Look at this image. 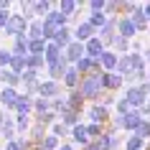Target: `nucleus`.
<instances>
[{"label":"nucleus","instance_id":"1","mask_svg":"<svg viewBox=\"0 0 150 150\" xmlns=\"http://www.w3.org/2000/svg\"><path fill=\"white\" fill-rule=\"evenodd\" d=\"M102 74H89V76H81V84H79V94L84 97V102H102L104 99V87H102Z\"/></svg>","mask_w":150,"mask_h":150},{"label":"nucleus","instance_id":"2","mask_svg":"<svg viewBox=\"0 0 150 150\" xmlns=\"http://www.w3.org/2000/svg\"><path fill=\"white\" fill-rule=\"evenodd\" d=\"M148 97H150V81H142L140 87H125L122 89V99L132 110H142L148 104Z\"/></svg>","mask_w":150,"mask_h":150},{"label":"nucleus","instance_id":"3","mask_svg":"<svg viewBox=\"0 0 150 150\" xmlns=\"http://www.w3.org/2000/svg\"><path fill=\"white\" fill-rule=\"evenodd\" d=\"M87 120L92 122V125H102V127H107L110 125V120H112V115H110V107H104V104H89L87 107Z\"/></svg>","mask_w":150,"mask_h":150},{"label":"nucleus","instance_id":"4","mask_svg":"<svg viewBox=\"0 0 150 150\" xmlns=\"http://www.w3.org/2000/svg\"><path fill=\"white\" fill-rule=\"evenodd\" d=\"M28 21H25L23 16H21V13H13V16H10V21H8V25H5V36H10V38H18V36H23V33H28Z\"/></svg>","mask_w":150,"mask_h":150},{"label":"nucleus","instance_id":"5","mask_svg":"<svg viewBox=\"0 0 150 150\" xmlns=\"http://www.w3.org/2000/svg\"><path fill=\"white\" fill-rule=\"evenodd\" d=\"M71 31H74V41H79V43H87V41L97 38V28L89 21H79V23L71 25Z\"/></svg>","mask_w":150,"mask_h":150},{"label":"nucleus","instance_id":"6","mask_svg":"<svg viewBox=\"0 0 150 150\" xmlns=\"http://www.w3.org/2000/svg\"><path fill=\"white\" fill-rule=\"evenodd\" d=\"M61 94H64V87L59 84V81H51V79H41L38 81V97L54 102L56 97H61Z\"/></svg>","mask_w":150,"mask_h":150},{"label":"nucleus","instance_id":"7","mask_svg":"<svg viewBox=\"0 0 150 150\" xmlns=\"http://www.w3.org/2000/svg\"><path fill=\"white\" fill-rule=\"evenodd\" d=\"M84 43H79V41H71L69 46L64 48V61L69 64V66H76V64L84 59Z\"/></svg>","mask_w":150,"mask_h":150},{"label":"nucleus","instance_id":"8","mask_svg":"<svg viewBox=\"0 0 150 150\" xmlns=\"http://www.w3.org/2000/svg\"><path fill=\"white\" fill-rule=\"evenodd\" d=\"M99 79H102V87H104L107 94H115V92H120V89H125V79H122L120 74H115V71H112V74L102 71V76H99Z\"/></svg>","mask_w":150,"mask_h":150},{"label":"nucleus","instance_id":"9","mask_svg":"<svg viewBox=\"0 0 150 150\" xmlns=\"http://www.w3.org/2000/svg\"><path fill=\"white\" fill-rule=\"evenodd\" d=\"M18 97H21V89H10V87H3L0 89V107L5 112H13V107H16Z\"/></svg>","mask_w":150,"mask_h":150},{"label":"nucleus","instance_id":"10","mask_svg":"<svg viewBox=\"0 0 150 150\" xmlns=\"http://www.w3.org/2000/svg\"><path fill=\"white\" fill-rule=\"evenodd\" d=\"M117 36H122L125 41H135V36H137V28L132 25V21H130L127 16L117 18Z\"/></svg>","mask_w":150,"mask_h":150},{"label":"nucleus","instance_id":"11","mask_svg":"<svg viewBox=\"0 0 150 150\" xmlns=\"http://www.w3.org/2000/svg\"><path fill=\"white\" fill-rule=\"evenodd\" d=\"M81 84V74L76 71V66H66V74H64L61 79V87L66 89V92H74V89H79Z\"/></svg>","mask_w":150,"mask_h":150},{"label":"nucleus","instance_id":"12","mask_svg":"<svg viewBox=\"0 0 150 150\" xmlns=\"http://www.w3.org/2000/svg\"><path fill=\"white\" fill-rule=\"evenodd\" d=\"M97 61H99V69H102V71H107V74H112V71L117 69V61H120V56L115 54L112 48H107V51H104V54L99 56Z\"/></svg>","mask_w":150,"mask_h":150},{"label":"nucleus","instance_id":"13","mask_svg":"<svg viewBox=\"0 0 150 150\" xmlns=\"http://www.w3.org/2000/svg\"><path fill=\"white\" fill-rule=\"evenodd\" d=\"M71 142L74 145H79V148H87L89 142V132H87V122H81V125H76L74 130H71Z\"/></svg>","mask_w":150,"mask_h":150},{"label":"nucleus","instance_id":"14","mask_svg":"<svg viewBox=\"0 0 150 150\" xmlns=\"http://www.w3.org/2000/svg\"><path fill=\"white\" fill-rule=\"evenodd\" d=\"M76 71H79L81 76H89V74H102V69H99V61L89 59V56H84V59L76 64Z\"/></svg>","mask_w":150,"mask_h":150},{"label":"nucleus","instance_id":"15","mask_svg":"<svg viewBox=\"0 0 150 150\" xmlns=\"http://www.w3.org/2000/svg\"><path fill=\"white\" fill-rule=\"evenodd\" d=\"M13 115H25V117H31L33 115V97L21 94L18 102H16V107H13Z\"/></svg>","mask_w":150,"mask_h":150},{"label":"nucleus","instance_id":"16","mask_svg":"<svg viewBox=\"0 0 150 150\" xmlns=\"http://www.w3.org/2000/svg\"><path fill=\"white\" fill-rule=\"evenodd\" d=\"M104 51H107V48H104V43L99 38H92V41H87V43H84V54L89 56V59H99V56L104 54Z\"/></svg>","mask_w":150,"mask_h":150},{"label":"nucleus","instance_id":"17","mask_svg":"<svg viewBox=\"0 0 150 150\" xmlns=\"http://www.w3.org/2000/svg\"><path fill=\"white\" fill-rule=\"evenodd\" d=\"M66 66H69V64H66V61L51 64V66H46V76H48V79H51V81H59V84H61L64 74H66Z\"/></svg>","mask_w":150,"mask_h":150},{"label":"nucleus","instance_id":"18","mask_svg":"<svg viewBox=\"0 0 150 150\" xmlns=\"http://www.w3.org/2000/svg\"><path fill=\"white\" fill-rule=\"evenodd\" d=\"M59 122H61V125H66L69 130H74L76 125H81V112H76V110H66L64 115H59Z\"/></svg>","mask_w":150,"mask_h":150},{"label":"nucleus","instance_id":"19","mask_svg":"<svg viewBox=\"0 0 150 150\" xmlns=\"http://www.w3.org/2000/svg\"><path fill=\"white\" fill-rule=\"evenodd\" d=\"M28 33H23V36H18V38H13V46H10V54L13 56H28Z\"/></svg>","mask_w":150,"mask_h":150},{"label":"nucleus","instance_id":"20","mask_svg":"<svg viewBox=\"0 0 150 150\" xmlns=\"http://www.w3.org/2000/svg\"><path fill=\"white\" fill-rule=\"evenodd\" d=\"M130 21H132V25L137 28V33H145V31L150 28L148 18H145V13H142V5H137V8H135V13L130 16Z\"/></svg>","mask_w":150,"mask_h":150},{"label":"nucleus","instance_id":"21","mask_svg":"<svg viewBox=\"0 0 150 150\" xmlns=\"http://www.w3.org/2000/svg\"><path fill=\"white\" fill-rule=\"evenodd\" d=\"M0 87H10V89H21V76L13 74L10 69L0 71Z\"/></svg>","mask_w":150,"mask_h":150},{"label":"nucleus","instance_id":"22","mask_svg":"<svg viewBox=\"0 0 150 150\" xmlns=\"http://www.w3.org/2000/svg\"><path fill=\"white\" fill-rule=\"evenodd\" d=\"M71 41H74V31H71V25H66V28H61V31L56 33V38L51 41V43H56V46H59V48L64 51V48L69 46Z\"/></svg>","mask_w":150,"mask_h":150},{"label":"nucleus","instance_id":"23","mask_svg":"<svg viewBox=\"0 0 150 150\" xmlns=\"http://www.w3.org/2000/svg\"><path fill=\"white\" fill-rule=\"evenodd\" d=\"M140 125H142V115H140V110H132V112H127V115H125V130H127L130 135H132Z\"/></svg>","mask_w":150,"mask_h":150},{"label":"nucleus","instance_id":"24","mask_svg":"<svg viewBox=\"0 0 150 150\" xmlns=\"http://www.w3.org/2000/svg\"><path fill=\"white\" fill-rule=\"evenodd\" d=\"M54 8H56V5L51 3V0H33V13H36L38 21H43V18H46Z\"/></svg>","mask_w":150,"mask_h":150},{"label":"nucleus","instance_id":"25","mask_svg":"<svg viewBox=\"0 0 150 150\" xmlns=\"http://www.w3.org/2000/svg\"><path fill=\"white\" fill-rule=\"evenodd\" d=\"M43 59H46V66H51V64H59L64 61V51L56 43H48L46 46V54H43Z\"/></svg>","mask_w":150,"mask_h":150},{"label":"nucleus","instance_id":"26","mask_svg":"<svg viewBox=\"0 0 150 150\" xmlns=\"http://www.w3.org/2000/svg\"><path fill=\"white\" fill-rule=\"evenodd\" d=\"M66 99H69V110H76L84 115V97L79 94V89H74V92H66Z\"/></svg>","mask_w":150,"mask_h":150},{"label":"nucleus","instance_id":"27","mask_svg":"<svg viewBox=\"0 0 150 150\" xmlns=\"http://www.w3.org/2000/svg\"><path fill=\"white\" fill-rule=\"evenodd\" d=\"M33 127V120L25 117V115H16V132L18 135H28Z\"/></svg>","mask_w":150,"mask_h":150},{"label":"nucleus","instance_id":"28","mask_svg":"<svg viewBox=\"0 0 150 150\" xmlns=\"http://www.w3.org/2000/svg\"><path fill=\"white\" fill-rule=\"evenodd\" d=\"M18 13L31 23V21H38L36 18V13H33V0H21V5H18Z\"/></svg>","mask_w":150,"mask_h":150},{"label":"nucleus","instance_id":"29","mask_svg":"<svg viewBox=\"0 0 150 150\" xmlns=\"http://www.w3.org/2000/svg\"><path fill=\"white\" fill-rule=\"evenodd\" d=\"M46 46H48V41H43V38L28 41V56H43L46 54Z\"/></svg>","mask_w":150,"mask_h":150},{"label":"nucleus","instance_id":"30","mask_svg":"<svg viewBox=\"0 0 150 150\" xmlns=\"http://www.w3.org/2000/svg\"><path fill=\"white\" fill-rule=\"evenodd\" d=\"M25 69H28V56H13V61H10V71L21 76Z\"/></svg>","mask_w":150,"mask_h":150},{"label":"nucleus","instance_id":"31","mask_svg":"<svg viewBox=\"0 0 150 150\" xmlns=\"http://www.w3.org/2000/svg\"><path fill=\"white\" fill-rule=\"evenodd\" d=\"M46 112H51V99L36 97V99H33V117H36V115H46Z\"/></svg>","mask_w":150,"mask_h":150},{"label":"nucleus","instance_id":"32","mask_svg":"<svg viewBox=\"0 0 150 150\" xmlns=\"http://www.w3.org/2000/svg\"><path fill=\"white\" fill-rule=\"evenodd\" d=\"M28 38H31V41L43 38V21H31V25H28ZM43 41H46V38H43Z\"/></svg>","mask_w":150,"mask_h":150},{"label":"nucleus","instance_id":"33","mask_svg":"<svg viewBox=\"0 0 150 150\" xmlns=\"http://www.w3.org/2000/svg\"><path fill=\"white\" fill-rule=\"evenodd\" d=\"M132 135H137V137H140L142 142H150V120H142V125L137 127V130H135Z\"/></svg>","mask_w":150,"mask_h":150},{"label":"nucleus","instance_id":"34","mask_svg":"<svg viewBox=\"0 0 150 150\" xmlns=\"http://www.w3.org/2000/svg\"><path fill=\"white\" fill-rule=\"evenodd\" d=\"M28 69L46 71V59H43V56H28Z\"/></svg>","mask_w":150,"mask_h":150},{"label":"nucleus","instance_id":"35","mask_svg":"<svg viewBox=\"0 0 150 150\" xmlns=\"http://www.w3.org/2000/svg\"><path fill=\"white\" fill-rule=\"evenodd\" d=\"M89 23L94 25L97 31H99V28H104V23H107V21H110V18L104 16V13H89V18H87Z\"/></svg>","mask_w":150,"mask_h":150},{"label":"nucleus","instance_id":"36","mask_svg":"<svg viewBox=\"0 0 150 150\" xmlns=\"http://www.w3.org/2000/svg\"><path fill=\"white\" fill-rule=\"evenodd\" d=\"M51 135H56L59 140H66V137H71V130L66 125H61V122H56V125L51 127Z\"/></svg>","mask_w":150,"mask_h":150},{"label":"nucleus","instance_id":"37","mask_svg":"<svg viewBox=\"0 0 150 150\" xmlns=\"http://www.w3.org/2000/svg\"><path fill=\"white\" fill-rule=\"evenodd\" d=\"M61 142H64V140H59L56 135H51V132H48L46 137H43V142H41V145H43L46 150H59V148H61Z\"/></svg>","mask_w":150,"mask_h":150},{"label":"nucleus","instance_id":"38","mask_svg":"<svg viewBox=\"0 0 150 150\" xmlns=\"http://www.w3.org/2000/svg\"><path fill=\"white\" fill-rule=\"evenodd\" d=\"M87 132H89V140L97 142V140L104 135V127H102V125H92V122H87Z\"/></svg>","mask_w":150,"mask_h":150},{"label":"nucleus","instance_id":"39","mask_svg":"<svg viewBox=\"0 0 150 150\" xmlns=\"http://www.w3.org/2000/svg\"><path fill=\"white\" fill-rule=\"evenodd\" d=\"M125 150H145V142H142L137 135H130L125 140Z\"/></svg>","mask_w":150,"mask_h":150},{"label":"nucleus","instance_id":"40","mask_svg":"<svg viewBox=\"0 0 150 150\" xmlns=\"http://www.w3.org/2000/svg\"><path fill=\"white\" fill-rule=\"evenodd\" d=\"M10 61H13L10 48H3V46H0V69H10Z\"/></svg>","mask_w":150,"mask_h":150},{"label":"nucleus","instance_id":"41","mask_svg":"<svg viewBox=\"0 0 150 150\" xmlns=\"http://www.w3.org/2000/svg\"><path fill=\"white\" fill-rule=\"evenodd\" d=\"M115 110H117V115H120V117H125L127 112H132V107H130V104H127L125 99H122V97H120L117 102H115Z\"/></svg>","mask_w":150,"mask_h":150},{"label":"nucleus","instance_id":"42","mask_svg":"<svg viewBox=\"0 0 150 150\" xmlns=\"http://www.w3.org/2000/svg\"><path fill=\"white\" fill-rule=\"evenodd\" d=\"M10 16H13V10H0V31H5V25H8Z\"/></svg>","mask_w":150,"mask_h":150},{"label":"nucleus","instance_id":"43","mask_svg":"<svg viewBox=\"0 0 150 150\" xmlns=\"http://www.w3.org/2000/svg\"><path fill=\"white\" fill-rule=\"evenodd\" d=\"M142 41H130V54H142Z\"/></svg>","mask_w":150,"mask_h":150},{"label":"nucleus","instance_id":"44","mask_svg":"<svg viewBox=\"0 0 150 150\" xmlns=\"http://www.w3.org/2000/svg\"><path fill=\"white\" fill-rule=\"evenodd\" d=\"M3 150H21L18 140H10V142H3Z\"/></svg>","mask_w":150,"mask_h":150},{"label":"nucleus","instance_id":"45","mask_svg":"<svg viewBox=\"0 0 150 150\" xmlns=\"http://www.w3.org/2000/svg\"><path fill=\"white\" fill-rule=\"evenodd\" d=\"M10 117V112H5L3 107H0V130H3V125H5V120Z\"/></svg>","mask_w":150,"mask_h":150},{"label":"nucleus","instance_id":"46","mask_svg":"<svg viewBox=\"0 0 150 150\" xmlns=\"http://www.w3.org/2000/svg\"><path fill=\"white\" fill-rule=\"evenodd\" d=\"M10 8H13L10 0H0V10H10Z\"/></svg>","mask_w":150,"mask_h":150},{"label":"nucleus","instance_id":"47","mask_svg":"<svg viewBox=\"0 0 150 150\" xmlns=\"http://www.w3.org/2000/svg\"><path fill=\"white\" fill-rule=\"evenodd\" d=\"M59 150H76V145H74V142H61Z\"/></svg>","mask_w":150,"mask_h":150},{"label":"nucleus","instance_id":"48","mask_svg":"<svg viewBox=\"0 0 150 150\" xmlns=\"http://www.w3.org/2000/svg\"><path fill=\"white\" fill-rule=\"evenodd\" d=\"M142 13H145V18H148V23H150V3H145V5H142Z\"/></svg>","mask_w":150,"mask_h":150},{"label":"nucleus","instance_id":"49","mask_svg":"<svg viewBox=\"0 0 150 150\" xmlns=\"http://www.w3.org/2000/svg\"><path fill=\"white\" fill-rule=\"evenodd\" d=\"M145 150H150V142H145Z\"/></svg>","mask_w":150,"mask_h":150},{"label":"nucleus","instance_id":"50","mask_svg":"<svg viewBox=\"0 0 150 150\" xmlns=\"http://www.w3.org/2000/svg\"><path fill=\"white\" fill-rule=\"evenodd\" d=\"M148 81H150V69H148Z\"/></svg>","mask_w":150,"mask_h":150},{"label":"nucleus","instance_id":"51","mask_svg":"<svg viewBox=\"0 0 150 150\" xmlns=\"http://www.w3.org/2000/svg\"><path fill=\"white\" fill-rule=\"evenodd\" d=\"M0 71H3V69H0Z\"/></svg>","mask_w":150,"mask_h":150},{"label":"nucleus","instance_id":"52","mask_svg":"<svg viewBox=\"0 0 150 150\" xmlns=\"http://www.w3.org/2000/svg\"><path fill=\"white\" fill-rule=\"evenodd\" d=\"M0 150H3V148H0Z\"/></svg>","mask_w":150,"mask_h":150}]
</instances>
